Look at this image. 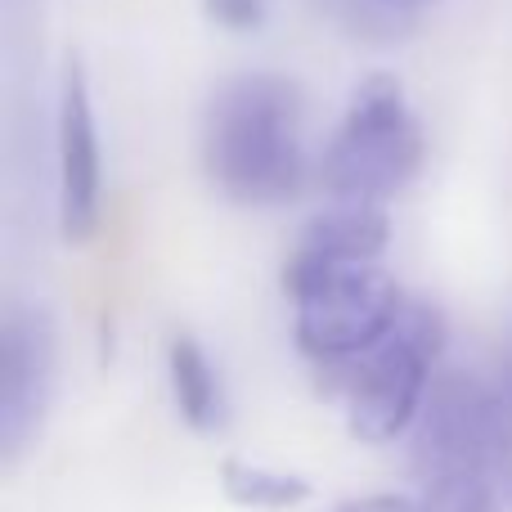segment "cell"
<instances>
[{
	"label": "cell",
	"mask_w": 512,
	"mask_h": 512,
	"mask_svg": "<svg viewBox=\"0 0 512 512\" xmlns=\"http://www.w3.org/2000/svg\"><path fill=\"white\" fill-rule=\"evenodd\" d=\"M203 167L230 203L288 207L315 180L306 95L283 72H243L212 95L203 117Z\"/></svg>",
	"instance_id": "6da1fadb"
},
{
	"label": "cell",
	"mask_w": 512,
	"mask_h": 512,
	"mask_svg": "<svg viewBox=\"0 0 512 512\" xmlns=\"http://www.w3.org/2000/svg\"><path fill=\"white\" fill-rule=\"evenodd\" d=\"M427 162V131L409 104L405 86L373 72L346 99L342 122L315 158V185L333 203L387 207L405 194Z\"/></svg>",
	"instance_id": "7a4b0ae2"
},
{
	"label": "cell",
	"mask_w": 512,
	"mask_h": 512,
	"mask_svg": "<svg viewBox=\"0 0 512 512\" xmlns=\"http://www.w3.org/2000/svg\"><path fill=\"white\" fill-rule=\"evenodd\" d=\"M445 351V315L423 297H409L391 333L333 378L346 405V427L364 445H387L414 432Z\"/></svg>",
	"instance_id": "3957f363"
},
{
	"label": "cell",
	"mask_w": 512,
	"mask_h": 512,
	"mask_svg": "<svg viewBox=\"0 0 512 512\" xmlns=\"http://www.w3.org/2000/svg\"><path fill=\"white\" fill-rule=\"evenodd\" d=\"M283 292L292 301L297 351L328 382L351 369L364 351L391 333L409 292L382 261L328 265V270H283Z\"/></svg>",
	"instance_id": "277c9868"
},
{
	"label": "cell",
	"mask_w": 512,
	"mask_h": 512,
	"mask_svg": "<svg viewBox=\"0 0 512 512\" xmlns=\"http://www.w3.org/2000/svg\"><path fill=\"white\" fill-rule=\"evenodd\" d=\"M54 162H59V230L68 243H86L99 230V207H104V153H99L95 95L77 59H68L59 77Z\"/></svg>",
	"instance_id": "5b68a950"
},
{
	"label": "cell",
	"mask_w": 512,
	"mask_h": 512,
	"mask_svg": "<svg viewBox=\"0 0 512 512\" xmlns=\"http://www.w3.org/2000/svg\"><path fill=\"white\" fill-rule=\"evenodd\" d=\"M490 378L463 369H441L423 414L414 423V477L436 481L454 472H486Z\"/></svg>",
	"instance_id": "8992f818"
},
{
	"label": "cell",
	"mask_w": 512,
	"mask_h": 512,
	"mask_svg": "<svg viewBox=\"0 0 512 512\" xmlns=\"http://www.w3.org/2000/svg\"><path fill=\"white\" fill-rule=\"evenodd\" d=\"M54 391V324L41 306H14L0 324V450L36 436Z\"/></svg>",
	"instance_id": "52a82bcc"
},
{
	"label": "cell",
	"mask_w": 512,
	"mask_h": 512,
	"mask_svg": "<svg viewBox=\"0 0 512 512\" xmlns=\"http://www.w3.org/2000/svg\"><path fill=\"white\" fill-rule=\"evenodd\" d=\"M391 248V216L373 203H328L301 225L283 270H328V265L382 261Z\"/></svg>",
	"instance_id": "ba28073f"
},
{
	"label": "cell",
	"mask_w": 512,
	"mask_h": 512,
	"mask_svg": "<svg viewBox=\"0 0 512 512\" xmlns=\"http://www.w3.org/2000/svg\"><path fill=\"white\" fill-rule=\"evenodd\" d=\"M167 382H171L176 414L185 418L194 432L212 436L230 423L225 378H221V369H216L212 351H207L194 333H176L167 342Z\"/></svg>",
	"instance_id": "9c48e42d"
},
{
	"label": "cell",
	"mask_w": 512,
	"mask_h": 512,
	"mask_svg": "<svg viewBox=\"0 0 512 512\" xmlns=\"http://www.w3.org/2000/svg\"><path fill=\"white\" fill-rule=\"evenodd\" d=\"M315 9L364 45H396L418 27V9L396 5V0H315Z\"/></svg>",
	"instance_id": "30bf717a"
},
{
	"label": "cell",
	"mask_w": 512,
	"mask_h": 512,
	"mask_svg": "<svg viewBox=\"0 0 512 512\" xmlns=\"http://www.w3.org/2000/svg\"><path fill=\"white\" fill-rule=\"evenodd\" d=\"M221 490L234 499L239 508H297L310 499V481L297 472H279L265 463H243V459H225L221 463Z\"/></svg>",
	"instance_id": "8fae6325"
},
{
	"label": "cell",
	"mask_w": 512,
	"mask_h": 512,
	"mask_svg": "<svg viewBox=\"0 0 512 512\" xmlns=\"http://www.w3.org/2000/svg\"><path fill=\"white\" fill-rule=\"evenodd\" d=\"M486 477L512 504V360L490 378V427H486Z\"/></svg>",
	"instance_id": "7c38bea8"
},
{
	"label": "cell",
	"mask_w": 512,
	"mask_h": 512,
	"mask_svg": "<svg viewBox=\"0 0 512 512\" xmlns=\"http://www.w3.org/2000/svg\"><path fill=\"white\" fill-rule=\"evenodd\" d=\"M418 486H423V495L414 499L418 512H504V495L486 472H454Z\"/></svg>",
	"instance_id": "4fadbf2b"
},
{
	"label": "cell",
	"mask_w": 512,
	"mask_h": 512,
	"mask_svg": "<svg viewBox=\"0 0 512 512\" xmlns=\"http://www.w3.org/2000/svg\"><path fill=\"white\" fill-rule=\"evenodd\" d=\"M203 14L212 18L216 27L234 36H248L265 27V14H270V0H203Z\"/></svg>",
	"instance_id": "5bb4252c"
},
{
	"label": "cell",
	"mask_w": 512,
	"mask_h": 512,
	"mask_svg": "<svg viewBox=\"0 0 512 512\" xmlns=\"http://www.w3.org/2000/svg\"><path fill=\"white\" fill-rule=\"evenodd\" d=\"M333 512H418V504L409 495H360L337 504Z\"/></svg>",
	"instance_id": "9a60e30c"
},
{
	"label": "cell",
	"mask_w": 512,
	"mask_h": 512,
	"mask_svg": "<svg viewBox=\"0 0 512 512\" xmlns=\"http://www.w3.org/2000/svg\"><path fill=\"white\" fill-rule=\"evenodd\" d=\"M396 5H409V9H423V5H436V0H396Z\"/></svg>",
	"instance_id": "2e32d148"
}]
</instances>
